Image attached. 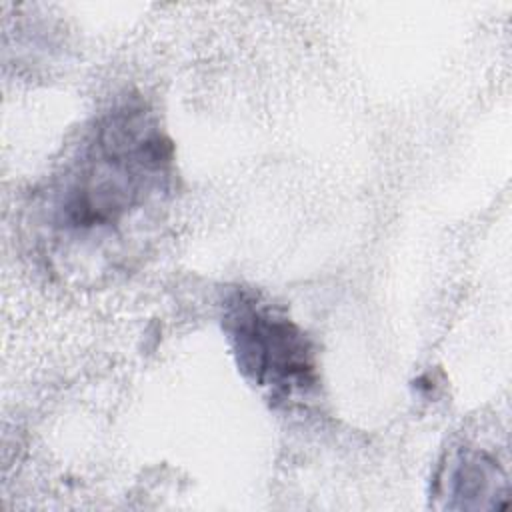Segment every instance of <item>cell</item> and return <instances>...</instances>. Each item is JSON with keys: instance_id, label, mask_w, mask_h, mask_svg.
I'll return each mask as SVG.
<instances>
[{"instance_id": "obj_1", "label": "cell", "mask_w": 512, "mask_h": 512, "mask_svg": "<svg viewBox=\"0 0 512 512\" xmlns=\"http://www.w3.org/2000/svg\"><path fill=\"white\" fill-rule=\"evenodd\" d=\"M176 188L174 146L140 102L102 114L40 192L38 230L56 272H120L164 222Z\"/></svg>"}, {"instance_id": "obj_2", "label": "cell", "mask_w": 512, "mask_h": 512, "mask_svg": "<svg viewBox=\"0 0 512 512\" xmlns=\"http://www.w3.org/2000/svg\"><path fill=\"white\" fill-rule=\"evenodd\" d=\"M222 328L240 372L274 400H294L316 386L310 338L260 294L234 290L224 304Z\"/></svg>"}, {"instance_id": "obj_3", "label": "cell", "mask_w": 512, "mask_h": 512, "mask_svg": "<svg viewBox=\"0 0 512 512\" xmlns=\"http://www.w3.org/2000/svg\"><path fill=\"white\" fill-rule=\"evenodd\" d=\"M436 496L448 508H502L508 502V478L494 454L462 446L446 456L436 478Z\"/></svg>"}]
</instances>
